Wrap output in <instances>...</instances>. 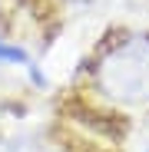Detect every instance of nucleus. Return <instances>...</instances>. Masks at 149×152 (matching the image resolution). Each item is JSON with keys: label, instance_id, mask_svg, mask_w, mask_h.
Masks as SVG:
<instances>
[{"label": "nucleus", "instance_id": "obj_4", "mask_svg": "<svg viewBox=\"0 0 149 152\" xmlns=\"http://www.w3.org/2000/svg\"><path fill=\"white\" fill-rule=\"evenodd\" d=\"M146 152H149V149H146Z\"/></svg>", "mask_w": 149, "mask_h": 152}, {"label": "nucleus", "instance_id": "obj_2", "mask_svg": "<svg viewBox=\"0 0 149 152\" xmlns=\"http://www.w3.org/2000/svg\"><path fill=\"white\" fill-rule=\"evenodd\" d=\"M0 152H76L66 139L43 132V129H17L0 136Z\"/></svg>", "mask_w": 149, "mask_h": 152}, {"label": "nucleus", "instance_id": "obj_1", "mask_svg": "<svg viewBox=\"0 0 149 152\" xmlns=\"http://www.w3.org/2000/svg\"><path fill=\"white\" fill-rule=\"evenodd\" d=\"M86 96L119 116L149 113V30H116L93 50L83 69Z\"/></svg>", "mask_w": 149, "mask_h": 152}, {"label": "nucleus", "instance_id": "obj_3", "mask_svg": "<svg viewBox=\"0 0 149 152\" xmlns=\"http://www.w3.org/2000/svg\"><path fill=\"white\" fill-rule=\"evenodd\" d=\"M0 66H10V69H23L27 73V80L37 86V89H43L46 86V76L40 73V66H37V60H33V53L23 43H17V40H7V37H0Z\"/></svg>", "mask_w": 149, "mask_h": 152}]
</instances>
